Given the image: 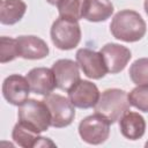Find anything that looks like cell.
I'll return each instance as SVG.
<instances>
[{
  "label": "cell",
  "mask_w": 148,
  "mask_h": 148,
  "mask_svg": "<svg viewBox=\"0 0 148 148\" xmlns=\"http://www.w3.org/2000/svg\"><path fill=\"white\" fill-rule=\"evenodd\" d=\"M130 77L136 86L148 84V58L136 59L130 67Z\"/></svg>",
  "instance_id": "cell-19"
},
{
  "label": "cell",
  "mask_w": 148,
  "mask_h": 148,
  "mask_svg": "<svg viewBox=\"0 0 148 148\" xmlns=\"http://www.w3.org/2000/svg\"><path fill=\"white\" fill-rule=\"evenodd\" d=\"M20 57L28 60H37L47 57L50 50L44 39L34 35H22L16 38Z\"/></svg>",
  "instance_id": "cell-13"
},
{
  "label": "cell",
  "mask_w": 148,
  "mask_h": 148,
  "mask_svg": "<svg viewBox=\"0 0 148 148\" xmlns=\"http://www.w3.org/2000/svg\"><path fill=\"white\" fill-rule=\"evenodd\" d=\"M25 77L31 91L37 95L47 96L54 90V88H57L56 76L52 68L35 67L28 72Z\"/></svg>",
  "instance_id": "cell-12"
},
{
  "label": "cell",
  "mask_w": 148,
  "mask_h": 148,
  "mask_svg": "<svg viewBox=\"0 0 148 148\" xmlns=\"http://www.w3.org/2000/svg\"><path fill=\"white\" fill-rule=\"evenodd\" d=\"M130 105L127 92L125 90L111 88L101 94L94 110L96 114L105 118L110 124H114L126 111L130 110Z\"/></svg>",
  "instance_id": "cell-2"
},
{
  "label": "cell",
  "mask_w": 148,
  "mask_h": 148,
  "mask_svg": "<svg viewBox=\"0 0 148 148\" xmlns=\"http://www.w3.org/2000/svg\"><path fill=\"white\" fill-rule=\"evenodd\" d=\"M52 43L62 51L76 47L81 40V28L76 20L59 16L50 30Z\"/></svg>",
  "instance_id": "cell-4"
},
{
  "label": "cell",
  "mask_w": 148,
  "mask_h": 148,
  "mask_svg": "<svg viewBox=\"0 0 148 148\" xmlns=\"http://www.w3.org/2000/svg\"><path fill=\"white\" fill-rule=\"evenodd\" d=\"M128 102L132 106L142 112H148V84L136 86L128 94Z\"/></svg>",
  "instance_id": "cell-20"
},
{
  "label": "cell",
  "mask_w": 148,
  "mask_h": 148,
  "mask_svg": "<svg viewBox=\"0 0 148 148\" xmlns=\"http://www.w3.org/2000/svg\"><path fill=\"white\" fill-rule=\"evenodd\" d=\"M12 139L14 142L23 148H31V147H39V142L42 140V136L39 133L34 132L32 130L28 128L20 121L15 124L13 132H12Z\"/></svg>",
  "instance_id": "cell-17"
},
{
  "label": "cell",
  "mask_w": 148,
  "mask_h": 148,
  "mask_svg": "<svg viewBox=\"0 0 148 148\" xmlns=\"http://www.w3.org/2000/svg\"><path fill=\"white\" fill-rule=\"evenodd\" d=\"M143 7H145V12H146V14L148 15V0H145V3H143Z\"/></svg>",
  "instance_id": "cell-22"
},
{
  "label": "cell",
  "mask_w": 148,
  "mask_h": 148,
  "mask_svg": "<svg viewBox=\"0 0 148 148\" xmlns=\"http://www.w3.org/2000/svg\"><path fill=\"white\" fill-rule=\"evenodd\" d=\"M86 3L87 0H59L57 3L59 16L79 21L83 18Z\"/></svg>",
  "instance_id": "cell-18"
},
{
  "label": "cell",
  "mask_w": 148,
  "mask_h": 148,
  "mask_svg": "<svg viewBox=\"0 0 148 148\" xmlns=\"http://www.w3.org/2000/svg\"><path fill=\"white\" fill-rule=\"evenodd\" d=\"M145 146H146V147H148V141L146 142V145H145Z\"/></svg>",
  "instance_id": "cell-24"
},
{
  "label": "cell",
  "mask_w": 148,
  "mask_h": 148,
  "mask_svg": "<svg viewBox=\"0 0 148 148\" xmlns=\"http://www.w3.org/2000/svg\"><path fill=\"white\" fill-rule=\"evenodd\" d=\"M27 12L23 0H2L0 8V22L5 25H13L22 20Z\"/></svg>",
  "instance_id": "cell-15"
},
{
  "label": "cell",
  "mask_w": 148,
  "mask_h": 148,
  "mask_svg": "<svg viewBox=\"0 0 148 148\" xmlns=\"http://www.w3.org/2000/svg\"><path fill=\"white\" fill-rule=\"evenodd\" d=\"M50 5H53V6H57V3H58V1L59 0H46Z\"/></svg>",
  "instance_id": "cell-23"
},
{
  "label": "cell",
  "mask_w": 148,
  "mask_h": 148,
  "mask_svg": "<svg viewBox=\"0 0 148 148\" xmlns=\"http://www.w3.org/2000/svg\"><path fill=\"white\" fill-rule=\"evenodd\" d=\"M110 123L98 116L91 114L83 118L79 124V134L81 139L89 145H101L110 135Z\"/></svg>",
  "instance_id": "cell-6"
},
{
  "label": "cell",
  "mask_w": 148,
  "mask_h": 148,
  "mask_svg": "<svg viewBox=\"0 0 148 148\" xmlns=\"http://www.w3.org/2000/svg\"><path fill=\"white\" fill-rule=\"evenodd\" d=\"M49 108L51 114V126L62 128L72 124L75 118V106L68 97L59 94H50L43 99Z\"/></svg>",
  "instance_id": "cell-5"
},
{
  "label": "cell",
  "mask_w": 148,
  "mask_h": 148,
  "mask_svg": "<svg viewBox=\"0 0 148 148\" xmlns=\"http://www.w3.org/2000/svg\"><path fill=\"white\" fill-rule=\"evenodd\" d=\"M31 89L25 76L12 74L2 82V95L5 99L13 105H21L29 98Z\"/></svg>",
  "instance_id": "cell-9"
},
{
  "label": "cell",
  "mask_w": 148,
  "mask_h": 148,
  "mask_svg": "<svg viewBox=\"0 0 148 148\" xmlns=\"http://www.w3.org/2000/svg\"><path fill=\"white\" fill-rule=\"evenodd\" d=\"M75 58L81 71L89 79L99 80L104 77L108 73L106 65L101 52H96L90 49L83 47L76 51Z\"/></svg>",
  "instance_id": "cell-7"
},
{
  "label": "cell",
  "mask_w": 148,
  "mask_h": 148,
  "mask_svg": "<svg viewBox=\"0 0 148 148\" xmlns=\"http://www.w3.org/2000/svg\"><path fill=\"white\" fill-rule=\"evenodd\" d=\"M119 130L121 135L128 140L141 139L146 132V120L140 113L128 110L119 119Z\"/></svg>",
  "instance_id": "cell-14"
},
{
  "label": "cell",
  "mask_w": 148,
  "mask_h": 148,
  "mask_svg": "<svg viewBox=\"0 0 148 148\" xmlns=\"http://www.w3.org/2000/svg\"><path fill=\"white\" fill-rule=\"evenodd\" d=\"M112 14L113 5L110 0H87L83 18L89 22H103Z\"/></svg>",
  "instance_id": "cell-16"
},
{
  "label": "cell",
  "mask_w": 148,
  "mask_h": 148,
  "mask_svg": "<svg viewBox=\"0 0 148 148\" xmlns=\"http://www.w3.org/2000/svg\"><path fill=\"white\" fill-rule=\"evenodd\" d=\"M99 52L103 56L108 73L111 74L120 73L132 58L130 49L117 43L105 44L104 46H102Z\"/></svg>",
  "instance_id": "cell-10"
},
{
  "label": "cell",
  "mask_w": 148,
  "mask_h": 148,
  "mask_svg": "<svg viewBox=\"0 0 148 148\" xmlns=\"http://www.w3.org/2000/svg\"><path fill=\"white\" fill-rule=\"evenodd\" d=\"M79 64L72 59H59L53 62L52 71L56 76L57 88L68 91L80 79Z\"/></svg>",
  "instance_id": "cell-11"
},
{
  "label": "cell",
  "mask_w": 148,
  "mask_h": 148,
  "mask_svg": "<svg viewBox=\"0 0 148 148\" xmlns=\"http://www.w3.org/2000/svg\"><path fill=\"white\" fill-rule=\"evenodd\" d=\"M17 57H20V52L16 38L2 36L0 38V62H9Z\"/></svg>",
  "instance_id": "cell-21"
},
{
  "label": "cell",
  "mask_w": 148,
  "mask_h": 148,
  "mask_svg": "<svg viewBox=\"0 0 148 148\" xmlns=\"http://www.w3.org/2000/svg\"><path fill=\"white\" fill-rule=\"evenodd\" d=\"M17 117L21 124L39 134L51 126V114L44 101L28 98L18 105Z\"/></svg>",
  "instance_id": "cell-3"
},
{
  "label": "cell",
  "mask_w": 148,
  "mask_h": 148,
  "mask_svg": "<svg viewBox=\"0 0 148 148\" xmlns=\"http://www.w3.org/2000/svg\"><path fill=\"white\" fill-rule=\"evenodd\" d=\"M110 31L112 36L126 43H134L146 35L147 25L142 16L132 9H123L114 14L111 23Z\"/></svg>",
  "instance_id": "cell-1"
},
{
  "label": "cell",
  "mask_w": 148,
  "mask_h": 148,
  "mask_svg": "<svg viewBox=\"0 0 148 148\" xmlns=\"http://www.w3.org/2000/svg\"><path fill=\"white\" fill-rule=\"evenodd\" d=\"M67 92L72 104L79 109L94 108L101 96L97 86L88 80H80Z\"/></svg>",
  "instance_id": "cell-8"
}]
</instances>
